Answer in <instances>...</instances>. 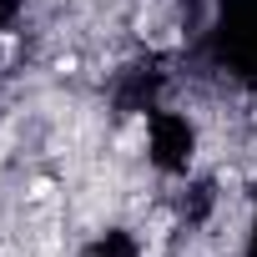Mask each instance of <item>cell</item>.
Wrapping results in <instances>:
<instances>
[{"label":"cell","mask_w":257,"mask_h":257,"mask_svg":"<svg viewBox=\"0 0 257 257\" xmlns=\"http://www.w3.org/2000/svg\"><path fill=\"white\" fill-rule=\"evenodd\" d=\"M142 137H147V121L137 116V121H132V126H126V132H121V137H116V152H126V157H132V152L142 147Z\"/></svg>","instance_id":"cell-1"},{"label":"cell","mask_w":257,"mask_h":257,"mask_svg":"<svg viewBox=\"0 0 257 257\" xmlns=\"http://www.w3.org/2000/svg\"><path fill=\"white\" fill-rule=\"evenodd\" d=\"M51 197H56V182H46V177H41V182H31V207H46Z\"/></svg>","instance_id":"cell-2"}]
</instances>
